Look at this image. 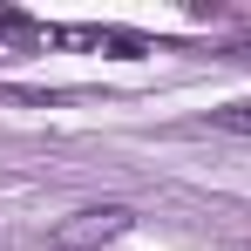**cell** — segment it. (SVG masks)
<instances>
[{
    "label": "cell",
    "instance_id": "cell-1",
    "mask_svg": "<svg viewBox=\"0 0 251 251\" xmlns=\"http://www.w3.org/2000/svg\"><path fill=\"white\" fill-rule=\"evenodd\" d=\"M129 231V210L123 204H95V210H75L61 231H54V251H88V245H109Z\"/></svg>",
    "mask_w": 251,
    "mask_h": 251
},
{
    "label": "cell",
    "instance_id": "cell-2",
    "mask_svg": "<svg viewBox=\"0 0 251 251\" xmlns=\"http://www.w3.org/2000/svg\"><path fill=\"white\" fill-rule=\"evenodd\" d=\"M210 123L231 129V136H251V102H224V109H210Z\"/></svg>",
    "mask_w": 251,
    "mask_h": 251
}]
</instances>
